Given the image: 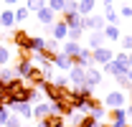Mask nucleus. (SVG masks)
<instances>
[{"label": "nucleus", "mask_w": 132, "mask_h": 127, "mask_svg": "<svg viewBox=\"0 0 132 127\" xmlns=\"http://www.w3.org/2000/svg\"><path fill=\"white\" fill-rule=\"evenodd\" d=\"M10 41L18 46L20 56H31V48H28V43H31V33H28V31H23V28H15V31L10 33Z\"/></svg>", "instance_id": "f257e3e1"}, {"label": "nucleus", "mask_w": 132, "mask_h": 127, "mask_svg": "<svg viewBox=\"0 0 132 127\" xmlns=\"http://www.w3.org/2000/svg\"><path fill=\"white\" fill-rule=\"evenodd\" d=\"M114 59V51L109 46H99V48H92V64H99V66H104V64H109Z\"/></svg>", "instance_id": "f03ea898"}, {"label": "nucleus", "mask_w": 132, "mask_h": 127, "mask_svg": "<svg viewBox=\"0 0 132 127\" xmlns=\"http://www.w3.org/2000/svg\"><path fill=\"white\" fill-rule=\"evenodd\" d=\"M125 92L122 89H114V92H109V94L104 97V107L107 109H119V107H125Z\"/></svg>", "instance_id": "7ed1b4c3"}, {"label": "nucleus", "mask_w": 132, "mask_h": 127, "mask_svg": "<svg viewBox=\"0 0 132 127\" xmlns=\"http://www.w3.org/2000/svg\"><path fill=\"white\" fill-rule=\"evenodd\" d=\"M81 26L89 28V31H102L107 26V20L99 15V13H89V15H81Z\"/></svg>", "instance_id": "20e7f679"}, {"label": "nucleus", "mask_w": 132, "mask_h": 127, "mask_svg": "<svg viewBox=\"0 0 132 127\" xmlns=\"http://www.w3.org/2000/svg\"><path fill=\"white\" fill-rule=\"evenodd\" d=\"M69 59H71V64H74V66H81V69L94 66V64H92V48H84V46H81V51H79L76 56H69Z\"/></svg>", "instance_id": "39448f33"}, {"label": "nucleus", "mask_w": 132, "mask_h": 127, "mask_svg": "<svg viewBox=\"0 0 132 127\" xmlns=\"http://www.w3.org/2000/svg\"><path fill=\"white\" fill-rule=\"evenodd\" d=\"M107 117L112 120L109 127H127V112H125V107H119V109H107Z\"/></svg>", "instance_id": "423d86ee"}, {"label": "nucleus", "mask_w": 132, "mask_h": 127, "mask_svg": "<svg viewBox=\"0 0 132 127\" xmlns=\"http://www.w3.org/2000/svg\"><path fill=\"white\" fill-rule=\"evenodd\" d=\"M8 109L15 112L18 117H23V120H33V104L31 102H15V104H10Z\"/></svg>", "instance_id": "0eeeda50"}, {"label": "nucleus", "mask_w": 132, "mask_h": 127, "mask_svg": "<svg viewBox=\"0 0 132 127\" xmlns=\"http://www.w3.org/2000/svg\"><path fill=\"white\" fill-rule=\"evenodd\" d=\"M127 71H130L127 61H119V59H112L109 64H104V74H112V76H117V74H127Z\"/></svg>", "instance_id": "6e6552de"}, {"label": "nucleus", "mask_w": 132, "mask_h": 127, "mask_svg": "<svg viewBox=\"0 0 132 127\" xmlns=\"http://www.w3.org/2000/svg\"><path fill=\"white\" fill-rule=\"evenodd\" d=\"M33 69V56H18V64L13 66V71H15V76H26L28 71Z\"/></svg>", "instance_id": "1a4fd4ad"}, {"label": "nucleus", "mask_w": 132, "mask_h": 127, "mask_svg": "<svg viewBox=\"0 0 132 127\" xmlns=\"http://www.w3.org/2000/svg\"><path fill=\"white\" fill-rule=\"evenodd\" d=\"M102 81H104V79H102V71H99L97 66H89V69H86V79H84V84L94 89V86H99Z\"/></svg>", "instance_id": "9d476101"}, {"label": "nucleus", "mask_w": 132, "mask_h": 127, "mask_svg": "<svg viewBox=\"0 0 132 127\" xmlns=\"http://www.w3.org/2000/svg\"><path fill=\"white\" fill-rule=\"evenodd\" d=\"M84 79H86V69H81V66H71V69H69V81H71L74 86H81Z\"/></svg>", "instance_id": "9b49d317"}, {"label": "nucleus", "mask_w": 132, "mask_h": 127, "mask_svg": "<svg viewBox=\"0 0 132 127\" xmlns=\"http://www.w3.org/2000/svg\"><path fill=\"white\" fill-rule=\"evenodd\" d=\"M23 79L28 81L31 86H36V89H38V86L43 84V74H41V66H36V64H33V69L28 71V74H26V76H23Z\"/></svg>", "instance_id": "f8f14e48"}, {"label": "nucleus", "mask_w": 132, "mask_h": 127, "mask_svg": "<svg viewBox=\"0 0 132 127\" xmlns=\"http://www.w3.org/2000/svg\"><path fill=\"white\" fill-rule=\"evenodd\" d=\"M36 15H38V20H41V26H53V23H56V13L51 10L48 5H43Z\"/></svg>", "instance_id": "ddd939ff"}, {"label": "nucleus", "mask_w": 132, "mask_h": 127, "mask_svg": "<svg viewBox=\"0 0 132 127\" xmlns=\"http://www.w3.org/2000/svg\"><path fill=\"white\" fill-rule=\"evenodd\" d=\"M48 114H51V104L48 102H41V99H38V102L33 104V117H36V120H46Z\"/></svg>", "instance_id": "4468645a"}, {"label": "nucleus", "mask_w": 132, "mask_h": 127, "mask_svg": "<svg viewBox=\"0 0 132 127\" xmlns=\"http://www.w3.org/2000/svg\"><path fill=\"white\" fill-rule=\"evenodd\" d=\"M51 33H53L56 41H66V36H69V26H66L64 20H56V23L51 26Z\"/></svg>", "instance_id": "2eb2a0df"}, {"label": "nucleus", "mask_w": 132, "mask_h": 127, "mask_svg": "<svg viewBox=\"0 0 132 127\" xmlns=\"http://www.w3.org/2000/svg\"><path fill=\"white\" fill-rule=\"evenodd\" d=\"M51 64H53V69H59V71H69V69L74 66V64H71V59H69L66 53H61V51L56 53V59H53Z\"/></svg>", "instance_id": "dca6fc26"}, {"label": "nucleus", "mask_w": 132, "mask_h": 127, "mask_svg": "<svg viewBox=\"0 0 132 127\" xmlns=\"http://www.w3.org/2000/svg\"><path fill=\"white\" fill-rule=\"evenodd\" d=\"M81 51V43L79 41H64L61 43V53H66V56H76Z\"/></svg>", "instance_id": "f3484780"}, {"label": "nucleus", "mask_w": 132, "mask_h": 127, "mask_svg": "<svg viewBox=\"0 0 132 127\" xmlns=\"http://www.w3.org/2000/svg\"><path fill=\"white\" fill-rule=\"evenodd\" d=\"M13 26H15V15H13L10 8H5L0 13V28H13Z\"/></svg>", "instance_id": "a211bd4d"}, {"label": "nucleus", "mask_w": 132, "mask_h": 127, "mask_svg": "<svg viewBox=\"0 0 132 127\" xmlns=\"http://www.w3.org/2000/svg\"><path fill=\"white\" fill-rule=\"evenodd\" d=\"M94 8H97V0H79L76 13L79 15H89V13H94Z\"/></svg>", "instance_id": "6ab92c4d"}, {"label": "nucleus", "mask_w": 132, "mask_h": 127, "mask_svg": "<svg viewBox=\"0 0 132 127\" xmlns=\"http://www.w3.org/2000/svg\"><path fill=\"white\" fill-rule=\"evenodd\" d=\"M102 31H104V38H107V41H119V38H122V33H119L117 26H109V23H107Z\"/></svg>", "instance_id": "aec40b11"}, {"label": "nucleus", "mask_w": 132, "mask_h": 127, "mask_svg": "<svg viewBox=\"0 0 132 127\" xmlns=\"http://www.w3.org/2000/svg\"><path fill=\"white\" fill-rule=\"evenodd\" d=\"M104 46V31H92L89 36V48H99Z\"/></svg>", "instance_id": "412c9836"}, {"label": "nucleus", "mask_w": 132, "mask_h": 127, "mask_svg": "<svg viewBox=\"0 0 132 127\" xmlns=\"http://www.w3.org/2000/svg\"><path fill=\"white\" fill-rule=\"evenodd\" d=\"M61 20H64L69 28L71 26H81V15L79 13H61Z\"/></svg>", "instance_id": "4be33fe9"}, {"label": "nucleus", "mask_w": 132, "mask_h": 127, "mask_svg": "<svg viewBox=\"0 0 132 127\" xmlns=\"http://www.w3.org/2000/svg\"><path fill=\"white\" fill-rule=\"evenodd\" d=\"M104 20H107L109 26H117V23H119V13H117L114 8H104Z\"/></svg>", "instance_id": "5701e85b"}, {"label": "nucleus", "mask_w": 132, "mask_h": 127, "mask_svg": "<svg viewBox=\"0 0 132 127\" xmlns=\"http://www.w3.org/2000/svg\"><path fill=\"white\" fill-rule=\"evenodd\" d=\"M43 46H46V38H41V36H31V43H28L31 53H33V51H41Z\"/></svg>", "instance_id": "b1692460"}, {"label": "nucleus", "mask_w": 132, "mask_h": 127, "mask_svg": "<svg viewBox=\"0 0 132 127\" xmlns=\"http://www.w3.org/2000/svg\"><path fill=\"white\" fill-rule=\"evenodd\" d=\"M13 79H18L15 71H13V69H8V66H3V69H0V81H3V84H8V81H13Z\"/></svg>", "instance_id": "393cba45"}, {"label": "nucleus", "mask_w": 132, "mask_h": 127, "mask_svg": "<svg viewBox=\"0 0 132 127\" xmlns=\"http://www.w3.org/2000/svg\"><path fill=\"white\" fill-rule=\"evenodd\" d=\"M84 33V26H71L69 28V36H66V41H79Z\"/></svg>", "instance_id": "a878e982"}, {"label": "nucleus", "mask_w": 132, "mask_h": 127, "mask_svg": "<svg viewBox=\"0 0 132 127\" xmlns=\"http://www.w3.org/2000/svg\"><path fill=\"white\" fill-rule=\"evenodd\" d=\"M114 81H117V86H119L122 92H125V89H132V86H130V79H127V74H117Z\"/></svg>", "instance_id": "bb28decb"}, {"label": "nucleus", "mask_w": 132, "mask_h": 127, "mask_svg": "<svg viewBox=\"0 0 132 127\" xmlns=\"http://www.w3.org/2000/svg\"><path fill=\"white\" fill-rule=\"evenodd\" d=\"M28 13H31V10H28L26 5H20V8H15V10H13V15H15V20H18V23H23V20L28 18Z\"/></svg>", "instance_id": "cd10ccee"}, {"label": "nucleus", "mask_w": 132, "mask_h": 127, "mask_svg": "<svg viewBox=\"0 0 132 127\" xmlns=\"http://www.w3.org/2000/svg\"><path fill=\"white\" fill-rule=\"evenodd\" d=\"M46 122H48V127H64V117L61 114H48Z\"/></svg>", "instance_id": "c85d7f7f"}, {"label": "nucleus", "mask_w": 132, "mask_h": 127, "mask_svg": "<svg viewBox=\"0 0 132 127\" xmlns=\"http://www.w3.org/2000/svg\"><path fill=\"white\" fill-rule=\"evenodd\" d=\"M64 3H66V0H46V5H48V8L53 10V13H56V15L64 10Z\"/></svg>", "instance_id": "c756f323"}, {"label": "nucleus", "mask_w": 132, "mask_h": 127, "mask_svg": "<svg viewBox=\"0 0 132 127\" xmlns=\"http://www.w3.org/2000/svg\"><path fill=\"white\" fill-rule=\"evenodd\" d=\"M43 5H46V0H28V3H26V8H28L31 13H38Z\"/></svg>", "instance_id": "7c9ffc66"}, {"label": "nucleus", "mask_w": 132, "mask_h": 127, "mask_svg": "<svg viewBox=\"0 0 132 127\" xmlns=\"http://www.w3.org/2000/svg\"><path fill=\"white\" fill-rule=\"evenodd\" d=\"M5 127H20V117H18L15 112H13V114H8V120H5Z\"/></svg>", "instance_id": "2f4dec72"}, {"label": "nucleus", "mask_w": 132, "mask_h": 127, "mask_svg": "<svg viewBox=\"0 0 132 127\" xmlns=\"http://www.w3.org/2000/svg\"><path fill=\"white\" fill-rule=\"evenodd\" d=\"M76 5H79V0H66L61 13H76Z\"/></svg>", "instance_id": "473e14b6"}, {"label": "nucleus", "mask_w": 132, "mask_h": 127, "mask_svg": "<svg viewBox=\"0 0 132 127\" xmlns=\"http://www.w3.org/2000/svg\"><path fill=\"white\" fill-rule=\"evenodd\" d=\"M119 41H122V51H127V53H130V51H132V36H122Z\"/></svg>", "instance_id": "72a5a7b5"}, {"label": "nucleus", "mask_w": 132, "mask_h": 127, "mask_svg": "<svg viewBox=\"0 0 132 127\" xmlns=\"http://www.w3.org/2000/svg\"><path fill=\"white\" fill-rule=\"evenodd\" d=\"M10 61V51H8V48L5 46H0V64H3V66H5V64Z\"/></svg>", "instance_id": "f704fd0d"}, {"label": "nucleus", "mask_w": 132, "mask_h": 127, "mask_svg": "<svg viewBox=\"0 0 132 127\" xmlns=\"http://www.w3.org/2000/svg\"><path fill=\"white\" fill-rule=\"evenodd\" d=\"M119 18H132V8H130V5H122V10H119Z\"/></svg>", "instance_id": "c9c22d12"}, {"label": "nucleus", "mask_w": 132, "mask_h": 127, "mask_svg": "<svg viewBox=\"0 0 132 127\" xmlns=\"http://www.w3.org/2000/svg\"><path fill=\"white\" fill-rule=\"evenodd\" d=\"M36 127H48V122H46V120H38V122H36Z\"/></svg>", "instance_id": "e433bc0d"}, {"label": "nucleus", "mask_w": 132, "mask_h": 127, "mask_svg": "<svg viewBox=\"0 0 132 127\" xmlns=\"http://www.w3.org/2000/svg\"><path fill=\"white\" fill-rule=\"evenodd\" d=\"M114 3H117V0H104V8H112Z\"/></svg>", "instance_id": "4c0bfd02"}, {"label": "nucleus", "mask_w": 132, "mask_h": 127, "mask_svg": "<svg viewBox=\"0 0 132 127\" xmlns=\"http://www.w3.org/2000/svg\"><path fill=\"white\" fill-rule=\"evenodd\" d=\"M127 66H130V69H132V51H130V53H127Z\"/></svg>", "instance_id": "58836bf2"}, {"label": "nucleus", "mask_w": 132, "mask_h": 127, "mask_svg": "<svg viewBox=\"0 0 132 127\" xmlns=\"http://www.w3.org/2000/svg\"><path fill=\"white\" fill-rule=\"evenodd\" d=\"M0 97H5V84L0 81Z\"/></svg>", "instance_id": "ea45409f"}, {"label": "nucleus", "mask_w": 132, "mask_h": 127, "mask_svg": "<svg viewBox=\"0 0 132 127\" xmlns=\"http://www.w3.org/2000/svg\"><path fill=\"white\" fill-rule=\"evenodd\" d=\"M3 3H5V5H15L18 0H3Z\"/></svg>", "instance_id": "a19ab883"}, {"label": "nucleus", "mask_w": 132, "mask_h": 127, "mask_svg": "<svg viewBox=\"0 0 132 127\" xmlns=\"http://www.w3.org/2000/svg\"><path fill=\"white\" fill-rule=\"evenodd\" d=\"M125 112H127V117H132V104H130V107H127Z\"/></svg>", "instance_id": "79ce46f5"}, {"label": "nucleus", "mask_w": 132, "mask_h": 127, "mask_svg": "<svg viewBox=\"0 0 132 127\" xmlns=\"http://www.w3.org/2000/svg\"><path fill=\"white\" fill-rule=\"evenodd\" d=\"M127 79H130V86H132V69L127 71Z\"/></svg>", "instance_id": "37998d69"}, {"label": "nucleus", "mask_w": 132, "mask_h": 127, "mask_svg": "<svg viewBox=\"0 0 132 127\" xmlns=\"http://www.w3.org/2000/svg\"><path fill=\"white\" fill-rule=\"evenodd\" d=\"M0 69H3V64H0Z\"/></svg>", "instance_id": "c03bdc74"}, {"label": "nucleus", "mask_w": 132, "mask_h": 127, "mask_svg": "<svg viewBox=\"0 0 132 127\" xmlns=\"http://www.w3.org/2000/svg\"><path fill=\"white\" fill-rule=\"evenodd\" d=\"M130 102H132V97H130Z\"/></svg>", "instance_id": "a18cd8bd"}, {"label": "nucleus", "mask_w": 132, "mask_h": 127, "mask_svg": "<svg viewBox=\"0 0 132 127\" xmlns=\"http://www.w3.org/2000/svg\"><path fill=\"white\" fill-rule=\"evenodd\" d=\"M64 127H66V125H64ZM76 127H79V125H76Z\"/></svg>", "instance_id": "49530a36"}]
</instances>
